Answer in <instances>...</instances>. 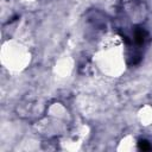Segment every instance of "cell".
<instances>
[{
  "label": "cell",
  "mask_w": 152,
  "mask_h": 152,
  "mask_svg": "<svg viewBox=\"0 0 152 152\" xmlns=\"http://www.w3.org/2000/svg\"><path fill=\"white\" fill-rule=\"evenodd\" d=\"M139 148L142 151H150V150H152V145L147 140H140L139 141Z\"/></svg>",
  "instance_id": "1"
}]
</instances>
